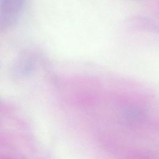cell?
<instances>
[{
    "instance_id": "obj_1",
    "label": "cell",
    "mask_w": 159,
    "mask_h": 159,
    "mask_svg": "<svg viewBox=\"0 0 159 159\" xmlns=\"http://www.w3.org/2000/svg\"><path fill=\"white\" fill-rule=\"evenodd\" d=\"M24 0H0V27H5L14 20Z\"/></svg>"
}]
</instances>
